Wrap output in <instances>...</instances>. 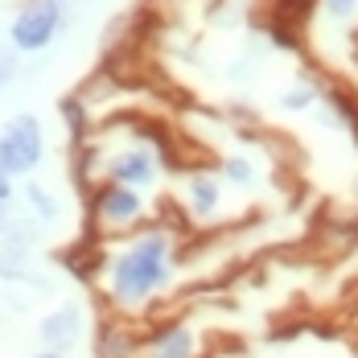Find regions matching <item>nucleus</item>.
Segmentation results:
<instances>
[{
  "label": "nucleus",
  "instance_id": "f257e3e1",
  "mask_svg": "<svg viewBox=\"0 0 358 358\" xmlns=\"http://www.w3.org/2000/svg\"><path fill=\"white\" fill-rule=\"evenodd\" d=\"M173 268H178V248L169 231H144L136 239H128L115 255H108V268H103L111 309L120 313L148 309L169 288Z\"/></svg>",
  "mask_w": 358,
  "mask_h": 358
},
{
  "label": "nucleus",
  "instance_id": "f03ea898",
  "mask_svg": "<svg viewBox=\"0 0 358 358\" xmlns=\"http://www.w3.org/2000/svg\"><path fill=\"white\" fill-rule=\"evenodd\" d=\"M45 157V132H41V120L21 111L4 124L0 132V173L4 178H29Z\"/></svg>",
  "mask_w": 358,
  "mask_h": 358
},
{
  "label": "nucleus",
  "instance_id": "7ed1b4c3",
  "mask_svg": "<svg viewBox=\"0 0 358 358\" xmlns=\"http://www.w3.org/2000/svg\"><path fill=\"white\" fill-rule=\"evenodd\" d=\"M62 21H66L62 0H34V4H25V8L17 13L8 37H13V45H17L21 54H37V50H45V45L58 37Z\"/></svg>",
  "mask_w": 358,
  "mask_h": 358
},
{
  "label": "nucleus",
  "instance_id": "20e7f679",
  "mask_svg": "<svg viewBox=\"0 0 358 358\" xmlns=\"http://www.w3.org/2000/svg\"><path fill=\"white\" fill-rule=\"evenodd\" d=\"M91 210H95V222H99L103 231H128V227H136V222L148 215V202H144L141 189L108 181V185L95 194Z\"/></svg>",
  "mask_w": 358,
  "mask_h": 358
},
{
  "label": "nucleus",
  "instance_id": "39448f33",
  "mask_svg": "<svg viewBox=\"0 0 358 358\" xmlns=\"http://www.w3.org/2000/svg\"><path fill=\"white\" fill-rule=\"evenodd\" d=\"M37 338H41V350L71 355L74 346L87 338V309H83L78 301H62V305H54V309L37 322Z\"/></svg>",
  "mask_w": 358,
  "mask_h": 358
},
{
  "label": "nucleus",
  "instance_id": "423d86ee",
  "mask_svg": "<svg viewBox=\"0 0 358 358\" xmlns=\"http://www.w3.org/2000/svg\"><path fill=\"white\" fill-rule=\"evenodd\" d=\"M198 350H202L198 329L181 317L157 322L141 338V358H198Z\"/></svg>",
  "mask_w": 358,
  "mask_h": 358
},
{
  "label": "nucleus",
  "instance_id": "0eeeda50",
  "mask_svg": "<svg viewBox=\"0 0 358 358\" xmlns=\"http://www.w3.org/2000/svg\"><path fill=\"white\" fill-rule=\"evenodd\" d=\"M108 178L115 181V185L144 189V185H152V181H157V157H152L148 148H141V144L120 148V152L108 161Z\"/></svg>",
  "mask_w": 358,
  "mask_h": 358
},
{
  "label": "nucleus",
  "instance_id": "6e6552de",
  "mask_svg": "<svg viewBox=\"0 0 358 358\" xmlns=\"http://www.w3.org/2000/svg\"><path fill=\"white\" fill-rule=\"evenodd\" d=\"M141 329L128 322H103L95 329V358H141Z\"/></svg>",
  "mask_w": 358,
  "mask_h": 358
},
{
  "label": "nucleus",
  "instance_id": "1a4fd4ad",
  "mask_svg": "<svg viewBox=\"0 0 358 358\" xmlns=\"http://www.w3.org/2000/svg\"><path fill=\"white\" fill-rule=\"evenodd\" d=\"M185 206H189V215L198 218V222L215 218L218 210H222V185H218V178H210V173H194L189 185H185Z\"/></svg>",
  "mask_w": 358,
  "mask_h": 358
},
{
  "label": "nucleus",
  "instance_id": "9d476101",
  "mask_svg": "<svg viewBox=\"0 0 358 358\" xmlns=\"http://www.w3.org/2000/svg\"><path fill=\"white\" fill-rule=\"evenodd\" d=\"M276 103H280V111H313L322 103V87L313 78H292L285 91L276 95Z\"/></svg>",
  "mask_w": 358,
  "mask_h": 358
},
{
  "label": "nucleus",
  "instance_id": "9b49d317",
  "mask_svg": "<svg viewBox=\"0 0 358 358\" xmlns=\"http://www.w3.org/2000/svg\"><path fill=\"white\" fill-rule=\"evenodd\" d=\"M222 173H227V181H235V185H255V165H251V157H243V152H235V157H227L222 161Z\"/></svg>",
  "mask_w": 358,
  "mask_h": 358
},
{
  "label": "nucleus",
  "instance_id": "f8f14e48",
  "mask_svg": "<svg viewBox=\"0 0 358 358\" xmlns=\"http://www.w3.org/2000/svg\"><path fill=\"white\" fill-rule=\"evenodd\" d=\"M25 198H29V206H34V210H37L41 218H54V215H58V206H54V202L45 198V189H37V185H29V194H25Z\"/></svg>",
  "mask_w": 358,
  "mask_h": 358
},
{
  "label": "nucleus",
  "instance_id": "ddd939ff",
  "mask_svg": "<svg viewBox=\"0 0 358 358\" xmlns=\"http://www.w3.org/2000/svg\"><path fill=\"white\" fill-rule=\"evenodd\" d=\"M322 4H325V13H329L334 21H350L355 8H358V0H322Z\"/></svg>",
  "mask_w": 358,
  "mask_h": 358
},
{
  "label": "nucleus",
  "instance_id": "4468645a",
  "mask_svg": "<svg viewBox=\"0 0 358 358\" xmlns=\"http://www.w3.org/2000/svg\"><path fill=\"white\" fill-rule=\"evenodd\" d=\"M8 198H13V178L0 173V227H4V210H8Z\"/></svg>",
  "mask_w": 358,
  "mask_h": 358
},
{
  "label": "nucleus",
  "instance_id": "2eb2a0df",
  "mask_svg": "<svg viewBox=\"0 0 358 358\" xmlns=\"http://www.w3.org/2000/svg\"><path fill=\"white\" fill-rule=\"evenodd\" d=\"M13 74H17V62H13L8 54H0V83H8Z\"/></svg>",
  "mask_w": 358,
  "mask_h": 358
},
{
  "label": "nucleus",
  "instance_id": "dca6fc26",
  "mask_svg": "<svg viewBox=\"0 0 358 358\" xmlns=\"http://www.w3.org/2000/svg\"><path fill=\"white\" fill-rule=\"evenodd\" d=\"M29 358H66V355H54V350H37V355H29Z\"/></svg>",
  "mask_w": 358,
  "mask_h": 358
},
{
  "label": "nucleus",
  "instance_id": "f3484780",
  "mask_svg": "<svg viewBox=\"0 0 358 358\" xmlns=\"http://www.w3.org/2000/svg\"><path fill=\"white\" fill-rule=\"evenodd\" d=\"M355 54H358V34H355Z\"/></svg>",
  "mask_w": 358,
  "mask_h": 358
}]
</instances>
